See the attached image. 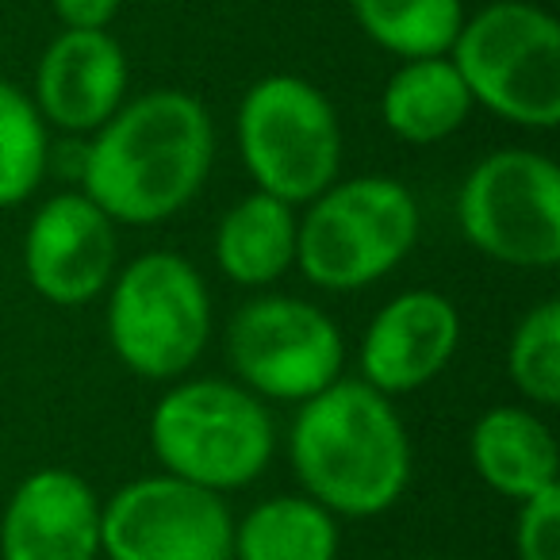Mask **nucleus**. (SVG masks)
<instances>
[{
    "label": "nucleus",
    "instance_id": "39448f33",
    "mask_svg": "<svg viewBox=\"0 0 560 560\" xmlns=\"http://www.w3.org/2000/svg\"><path fill=\"white\" fill-rule=\"evenodd\" d=\"M472 104L506 124L549 131L560 119V24L529 0L465 16L450 50Z\"/></svg>",
    "mask_w": 560,
    "mask_h": 560
},
{
    "label": "nucleus",
    "instance_id": "f8f14e48",
    "mask_svg": "<svg viewBox=\"0 0 560 560\" xmlns=\"http://www.w3.org/2000/svg\"><path fill=\"white\" fill-rule=\"evenodd\" d=\"M460 342V315L434 289L399 292L361 338V381L384 396H404L445 373Z\"/></svg>",
    "mask_w": 560,
    "mask_h": 560
},
{
    "label": "nucleus",
    "instance_id": "ddd939ff",
    "mask_svg": "<svg viewBox=\"0 0 560 560\" xmlns=\"http://www.w3.org/2000/svg\"><path fill=\"white\" fill-rule=\"evenodd\" d=\"M101 499L70 468H39L12 491L0 518V560H96Z\"/></svg>",
    "mask_w": 560,
    "mask_h": 560
},
{
    "label": "nucleus",
    "instance_id": "9d476101",
    "mask_svg": "<svg viewBox=\"0 0 560 560\" xmlns=\"http://www.w3.org/2000/svg\"><path fill=\"white\" fill-rule=\"evenodd\" d=\"M234 518L223 495L180 476H142L101 506L108 560H231Z\"/></svg>",
    "mask_w": 560,
    "mask_h": 560
},
{
    "label": "nucleus",
    "instance_id": "0eeeda50",
    "mask_svg": "<svg viewBox=\"0 0 560 560\" xmlns=\"http://www.w3.org/2000/svg\"><path fill=\"white\" fill-rule=\"evenodd\" d=\"M211 338V296L196 265L154 249L108 284V342L142 381H180Z\"/></svg>",
    "mask_w": 560,
    "mask_h": 560
},
{
    "label": "nucleus",
    "instance_id": "f03ea898",
    "mask_svg": "<svg viewBox=\"0 0 560 560\" xmlns=\"http://www.w3.org/2000/svg\"><path fill=\"white\" fill-rule=\"evenodd\" d=\"M289 457L304 495L330 514L373 518L396 506L411 483V438L384 392L335 381L304 399L292 419Z\"/></svg>",
    "mask_w": 560,
    "mask_h": 560
},
{
    "label": "nucleus",
    "instance_id": "5701e85b",
    "mask_svg": "<svg viewBox=\"0 0 560 560\" xmlns=\"http://www.w3.org/2000/svg\"><path fill=\"white\" fill-rule=\"evenodd\" d=\"M66 32H108L124 0H50Z\"/></svg>",
    "mask_w": 560,
    "mask_h": 560
},
{
    "label": "nucleus",
    "instance_id": "6e6552de",
    "mask_svg": "<svg viewBox=\"0 0 560 560\" xmlns=\"http://www.w3.org/2000/svg\"><path fill=\"white\" fill-rule=\"evenodd\" d=\"M457 219L491 261L552 269L560 261V170L537 150H495L468 170Z\"/></svg>",
    "mask_w": 560,
    "mask_h": 560
},
{
    "label": "nucleus",
    "instance_id": "412c9836",
    "mask_svg": "<svg viewBox=\"0 0 560 560\" xmlns=\"http://www.w3.org/2000/svg\"><path fill=\"white\" fill-rule=\"evenodd\" d=\"M514 388L537 407L560 404V304L541 300L518 319L506 350Z\"/></svg>",
    "mask_w": 560,
    "mask_h": 560
},
{
    "label": "nucleus",
    "instance_id": "1a4fd4ad",
    "mask_svg": "<svg viewBox=\"0 0 560 560\" xmlns=\"http://www.w3.org/2000/svg\"><path fill=\"white\" fill-rule=\"evenodd\" d=\"M226 350L242 388L257 399L304 404L342 381L346 342L338 323L296 296H257L234 312Z\"/></svg>",
    "mask_w": 560,
    "mask_h": 560
},
{
    "label": "nucleus",
    "instance_id": "f257e3e1",
    "mask_svg": "<svg viewBox=\"0 0 560 560\" xmlns=\"http://www.w3.org/2000/svg\"><path fill=\"white\" fill-rule=\"evenodd\" d=\"M215 158V124L200 96L154 89L93 131L81 147V192L127 226H154L196 200Z\"/></svg>",
    "mask_w": 560,
    "mask_h": 560
},
{
    "label": "nucleus",
    "instance_id": "f3484780",
    "mask_svg": "<svg viewBox=\"0 0 560 560\" xmlns=\"http://www.w3.org/2000/svg\"><path fill=\"white\" fill-rule=\"evenodd\" d=\"M292 203L269 192H249L223 215L215 231V261L242 289H265L296 265Z\"/></svg>",
    "mask_w": 560,
    "mask_h": 560
},
{
    "label": "nucleus",
    "instance_id": "4468645a",
    "mask_svg": "<svg viewBox=\"0 0 560 560\" xmlns=\"http://www.w3.org/2000/svg\"><path fill=\"white\" fill-rule=\"evenodd\" d=\"M127 55L108 32H66L50 39L35 70V108L73 135L104 127L127 96Z\"/></svg>",
    "mask_w": 560,
    "mask_h": 560
},
{
    "label": "nucleus",
    "instance_id": "dca6fc26",
    "mask_svg": "<svg viewBox=\"0 0 560 560\" xmlns=\"http://www.w3.org/2000/svg\"><path fill=\"white\" fill-rule=\"evenodd\" d=\"M472 112L465 81L450 55L442 58H411L388 78L381 96V116L396 139L430 147L465 127Z\"/></svg>",
    "mask_w": 560,
    "mask_h": 560
},
{
    "label": "nucleus",
    "instance_id": "4be33fe9",
    "mask_svg": "<svg viewBox=\"0 0 560 560\" xmlns=\"http://www.w3.org/2000/svg\"><path fill=\"white\" fill-rule=\"evenodd\" d=\"M514 552L518 560H560V483L518 503Z\"/></svg>",
    "mask_w": 560,
    "mask_h": 560
},
{
    "label": "nucleus",
    "instance_id": "aec40b11",
    "mask_svg": "<svg viewBox=\"0 0 560 560\" xmlns=\"http://www.w3.org/2000/svg\"><path fill=\"white\" fill-rule=\"evenodd\" d=\"M50 165L47 119L16 85L0 81V208H16L43 185Z\"/></svg>",
    "mask_w": 560,
    "mask_h": 560
},
{
    "label": "nucleus",
    "instance_id": "6ab92c4d",
    "mask_svg": "<svg viewBox=\"0 0 560 560\" xmlns=\"http://www.w3.org/2000/svg\"><path fill=\"white\" fill-rule=\"evenodd\" d=\"M350 4L369 43L404 62L450 55L465 24L460 0H350Z\"/></svg>",
    "mask_w": 560,
    "mask_h": 560
},
{
    "label": "nucleus",
    "instance_id": "7ed1b4c3",
    "mask_svg": "<svg viewBox=\"0 0 560 560\" xmlns=\"http://www.w3.org/2000/svg\"><path fill=\"white\" fill-rule=\"evenodd\" d=\"M150 445L170 476L208 491L254 483L277 450V427L249 388L215 376L180 381L150 415Z\"/></svg>",
    "mask_w": 560,
    "mask_h": 560
},
{
    "label": "nucleus",
    "instance_id": "423d86ee",
    "mask_svg": "<svg viewBox=\"0 0 560 560\" xmlns=\"http://www.w3.org/2000/svg\"><path fill=\"white\" fill-rule=\"evenodd\" d=\"M234 139L257 192L312 203L342 170V124L319 85L296 73H269L246 89Z\"/></svg>",
    "mask_w": 560,
    "mask_h": 560
},
{
    "label": "nucleus",
    "instance_id": "9b49d317",
    "mask_svg": "<svg viewBox=\"0 0 560 560\" xmlns=\"http://www.w3.org/2000/svg\"><path fill=\"white\" fill-rule=\"evenodd\" d=\"M24 269L50 304H89L116 277V223L85 192L50 196L27 223Z\"/></svg>",
    "mask_w": 560,
    "mask_h": 560
},
{
    "label": "nucleus",
    "instance_id": "2eb2a0df",
    "mask_svg": "<svg viewBox=\"0 0 560 560\" xmlns=\"http://www.w3.org/2000/svg\"><path fill=\"white\" fill-rule=\"evenodd\" d=\"M480 480L506 499H529L560 483V453L552 430L529 407H491L468 434Z\"/></svg>",
    "mask_w": 560,
    "mask_h": 560
},
{
    "label": "nucleus",
    "instance_id": "a211bd4d",
    "mask_svg": "<svg viewBox=\"0 0 560 560\" xmlns=\"http://www.w3.org/2000/svg\"><path fill=\"white\" fill-rule=\"evenodd\" d=\"M338 518L312 495H272L234 522L231 560H338Z\"/></svg>",
    "mask_w": 560,
    "mask_h": 560
},
{
    "label": "nucleus",
    "instance_id": "20e7f679",
    "mask_svg": "<svg viewBox=\"0 0 560 560\" xmlns=\"http://www.w3.org/2000/svg\"><path fill=\"white\" fill-rule=\"evenodd\" d=\"M419 226V200L404 180H335L296 223V265L315 289L361 292L411 254Z\"/></svg>",
    "mask_w": 560,
    "mask_h": 560
}]
</instances>
